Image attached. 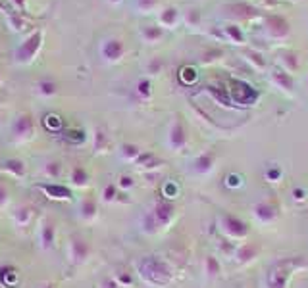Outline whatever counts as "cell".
<instances>
[{"mask_svg": "<svg viewBox=\"0 0 308 288\" xmlns=\"http://www.w3.org/2000/svg\"><path fill=\"white\" fill-rule=\"evenodd\" d=\"M41 46H43V31H35V33H31V35L27 37L23 43L18 46V50L14 54V58L18 63H31V61L35 60V56L39 54L41 50Z\"/></svg>", "mask_w": 308, "mask_h": 288, "instance_id": "6da1fadb", "label": "cell"}, {"mask_svg": "<svg viewBox=\"0 0 308 288\" xmlns=\"http://www.w3.org/2000/svg\"><path fill=\"white\" fill-rule=\"evenodd\" d=\"M139 267H141V277H145L149 282H154V284L166 282L167 277H170L166 265L158 260H145V262H141Z\"/></svg>", "mask_w": 308, "mask_h": 288, "instance_id": "7a4b0ae2", "label": "cell"}, {"mask_svg": "<svg viewBox=\"0 0 308 288\" xmlns=\"http://www.w3.org/2000/svg\"><path fill=\"white\" fill-rule=\"evenodd\" d=\"M68 255H70V262L73 265H83L91 255V246L85 238L81 236H73L68 244Z\"/></svg>", "mask_w": 308, "mask_h": 288, "instance_id": "3957f363", "label": "cell"}, {"mask_svg": "<svg viewBox=\"0 0 308 288\" xmlns=\"http://www.w3.org/2000/svg\"><path fill=\"white\" fill-rule=\"evenodd\" d=\"M33 133H35V125H33V119L31 115H19L18 119L12 125V135L18 142H27V140L33 139Z\"/></svg>", "mask_w": 308, "mask_h": 288, "instance_id": "277c9868", "label": "cell"}, {"mask_svg": "<svg viewBox=\"0 0 308 288\" xmlns=\"http://www.w3.org/2000/svg\"><path fill=\"white\" fill-rule=\"evenodd\" d=\"M37 188L43 192L46 198H50V200L64 202V200H71V198H73V192H71L70 186L60 184V183H39Z\"/></svg>", "mask_w": 308, "mask_h": 288, "instance_id": "5b68a950", "label": "cell"}, {"mask_svg": "<svg viewBox=\"0 0 308 288\" xmlns=\"http://www.w3.org/2000/svg\"><path fill=\"white\" fill-rule=\"evenodd\" d=\"M100 54L106 61H118L123 56V44L116 39H108L100 46Z\"/></svg>", "mask_w": 308, "mask_h": 288, "instance_id": "8992f818", "label": "cell"}, {"mask_svg": "<svg viewBox=\"0 0 308 288\" xmlns=\"http://www.w3.org/2000/svg\"><path fill=\"white\" fill-rule=\"evenodd\" d=\"M56 240V227H54L52 221H44L41 231H39V242H41V250L48 252L54 246Z\"/></svg>", "mask_w": 308, "mask_h": 288, "instance_id": "52a82bcc", "label": "cell"}, {"mask_svg": "<svg viewBox=\"0 0 308 288\" xmlns=\"http://www.w3.org/2000/svg\"><path fill=\"white\" fill-rule=\"evenodd\" d=\"M2 171L16 179H21V177H25V164L18 157H8L2 162Z\"/></svg>", "mask_w": 308, "mask_h": 288, "instance_id": "ba28073f", "label": "cell"}, {"mask_svg": "<svg viewBox=\"0 0 308 288\" xmlns=\"http://www.w3.org/2000/svg\"><path fill=\"white\" fill-rule=\"evenodd\" d=\"M70 183L75 188H85L89 184V171L83 166H75L70 171Z\"/></svg>", "mask_w": 308, "mask_h": 288, "instance_id": "9c48e42d", "label": "cell"}, {"mask_svg": "<svg viewBox=\"0 0 308 288\" xmlns=\"http://www.w3.org/2000/svg\"><path fill=\"white\" fill-rule=\"evenodd\" d=\"M79 217L83 221H95L97 219V202L93 200V198H85V200H81L79 204Z\"/></svg>", "mask_w": 308, "mask_h": 288, "instance_id": "30bf717a", "label": "cell"}, {"mask_svg": "<svg viewBox=\"0 0 308 288\" xmlns=\"http://www.w3.org/2000/svg\"><path fill=\"white\" fill-rule=\"evenodd\" d=\"M19 275L14 265H2L0 267V286H14L18 282Z\"/></svg>", "mask_w": 308, "mask_h": 288, "instance_id": "8fae6325", "label": "cell"}, {"mask_svg": "<svg viewBox=\"0 0 308 288\" xmlns=\"http://www.w3.org/2000/svg\"><path fill=\"white\" fill-rule=\"evenodd\" d=\"M35 90L39 96H43V98H52L54 94H56V83H54L52 79L44 77V79H39L35 85Z\"/></svg>", "mask_w": 308, "mask_h": 288, "instance_id": "7c38bea8", "label": "cell"}, {"mask_svg": "<svg viewBox=\"0 0 308 288\" xmlns=\"http://www.w3.org/2000/svg\"><path fill=\"white\" fill-rule=\"evenodd\" d=\"M33 219V208L31 206H19L18 210L14 211V223L18 227H27Z\"/></svg>", "mask_w": 308, "mask_h": 288, "instance_id": "4fadbf2b", "label": "cell"}, {"mask_svg": "<svg viewBox=\"0 0 308 288\" xmlns=\"http://www.w3.org/2000/svg\"><path fill=\"white\" fill-rule=\"evenodd\" d=\"M43 125H44V129H46V131L56 133L64 127V119H62L58 114H46L43 117Z\"/></svg>", "mask_w": 308, "mask_h": 288, "instance_id": "5bb4252c", "label": "cell"}, {"mask_svg": "<svg viewBox=\"0 0 308 288\" xmlns=\"http://www.w3.org/2000/svg\"><path fill=\"white\" fill-rule=\"evenodd\" d=\"M43 173L48 179H58L62 175V164L60 162H46L43 167Z\"/></svg>", "mask_w": 308, "mask_h": 288, "instance_id": "9a60e30c", "label": "cell"}, {"mask_svg": "<svg viewBox=\"0 0 308 288\" xmlns=\"http://www.w3.org/2000/svg\"><path fill=\"white\" fill-rule=\"evenodd\" d=\"M108 146V137L102 131H97L95 135V152H104Z\"/></svg>", "mask_w": 308, "mask_h": 288, "instance_id": "2e32d148", "label": "cell"}, {"mask_svg": "<svg viewBox=\"0 0 308 288\" xmlns=\"http://www.w3.org/2000/svg\"><path fill=\"white\" fill-rule=\"evenodd\" d=\"M139 156V148L137 146H133V144H123L122 146V157L123 159H135V157Z\"/></svg>", "mask_w": 308, "mask_h": 288, "instance_id": "e0dca14e", "label": "cell"}, {"mask_svg": "<svg viewBox=\"0 0 308 288\" xmlns=\"http://www.w3.org/2000/svg\"><path fill=\"white\" fill-rule=\"evenodd\" d=\"M116 196H118V186L116 184H106L104 190H102V200L108 204V202H114Z\"/></svg>", "mask_w": 308, "mask_h": 288, "instance_id": "ac0fdd59", "label": "cell"}, {"mask_svg": "<svg viewBox=\"0 0 308 288\" xmlns=\"http://www.w3.org/2000/svg\"><path fill=\"white\" fill-rule=\"evenodd\" d=\"M8 25L14 29V31H21L25 27V21L19 18V14H10L8 16Z\"/></svg>", "mask_w": 308, "mask_h": 288, "instance_id": "d6986e66", "label": "cell"}, {"mask_svg": "<svg viewBox=\"0 0 308 288\" xmlns=\"http://www.w3.org/2000/svg\"><path fill=\"white\" fill-rule=\"evenodd\" d=\"M66 139L75 142V144H79V142H83V139H85V133L79 131V129H68V131H66Z\"/></svg>", "mask_w": 308, "mask_h": 288, "instance_id": "ffe728a7", "label": "cell"}, {"mask_svg": "<svg viewBox=\"0 0 308 288\" xmlns=\"http://www.w3.org/2000/svg\"><path fill=\"white\" fill-rule=\"evenodd\" d=\"M8 200H10V192H8V188H6L4 184H0V208H4V206L8 204Z\"/></svg>", "mask_w": 308, "mask_h": 288, "instance_id": "44dd1931", "label": "cell"}, {"mask_svg": "<svg viewBox=\"0 0 308 288\" xmlns=\"http://www.w3.org/2000/svg\"><path fill=\"white\" fill-rule=\"evenodd\" d=\"M100 288H120V284H118V280L114 279H104L100 282Z\"/></svg>", "mask_w": 308, "mask_h": 288, "instance_id": "7402d4cb", "label": "cell"}, {"mask_svg": "<svg viewBox=\"0 0 308 288\" xmlns=\"http://www.w3.org/2000/svg\"><path fill=\"white\" fill-rule=\"evenodd\" d=\"M120 186H122V188H131L133 179H131V177H125V175H123L122 179H120Z\"/></svg>", "mask_w": 308, "mask_h": 288, "instance_id": "603a6c76", "label": "cell"}, {"mask_svg": "<svg viewBox=\"0 0 308 288\" xmlns=\"http://www.w3.org/2000/svg\"><path fill=\"white\" fill-rule=\"evenodd\" d=\"M16 8H21V10H25V0H10Z\"/></svg>", "mask_w": 308, "mask_h": 288, "instance_id": "cb8c5ba5", "label": "cell"}, {"mask_svg": "<svg viewBox=\"0 0 308 288\" xmlns=\"http://www.w3.org/2000/svg\"><path fill=\"white\" fill-rule=\"evenodd\" d=\"M43 288H54V284H52V282H50V284H44Z\"/></svg>", "mask_w": 308, "mask_h": 288, "instance_id": "d4e9b609", "label": "cell"}, {"mask_svg": "<svg viewBox=\"0 0 308 288\" xmlns=\"http://www.w3.org/2000/svg\"><path fill=\"white\" fill-rule=\"evenodd\" d=\"M0 83H2V73H0Z\"/></svg>", "mask_w": 308, "mask_h": 288, "instance_id": "484cf974", "label": "cell"}, {"mask_svg": "<svg viewBox=\"0 0 308 288\" xmlns=\"http://www.w3.org/2000/svg\"><path fill=\"white\" fill-rule=\"evenodd\" d=\"M0 123H2V115H0Z\"/></svg>", "mask_w": 308, "mask_h": 288, "instance_id": "4316f807", "label": "cell"}, {"mask_svg": "<svg viewBox=\"0 0 308 288\" xmlns=\"http://www.w3.org/2000/svg\"><path fill=\"white\" fill-rule=\"evenodd\" d=\"M114 2H118V0H114Z\"/></svg>", "mask_w": 308, "mask_h": 288, "instance_id": "83f0119b", "label": "cell"}]
</instances>
